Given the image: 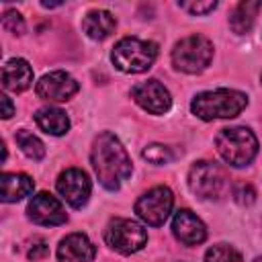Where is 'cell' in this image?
<instances>
[{
    "mask_svg": "<svg viewBox=\"0 0 262 262\" xmlns=\"http://www.w3.org/2000/svg\"><path fill=\"white\" fill-rule=\"evenodd\" d=\"M233 196H235V201H237L239 205H252L256 192H254V188H252L250 184H237L235 190H233Z\"/></svg>",
    "mask_w": 262,
    "mask_h": 262,
    "instance_id": "cell-25",
    "label": "cell"
},
{
    "mask_svg": "<svg viewBox=\"0 0 262 262\" xmlns=\"http://www.w3.org/2000/svg\"><path fill=\"white\" fill-rule=\"evenodd\" d=\"M188 186L199 199L213 201L225 188V174L215 162H194L188 172Z\"/></svg>",
    "mask_w": 262,
    "mask_h": 262,
    "instance_id": "cell-8",
    "label": "cell"
},
{
    "mask_svg": "<svg viewBox=\"0 0 262 262\" xmlns=\"http://www.w3.org/2000/svg\"><path fill=\"white\" fill-rule=\"evenodd\" d=\"M2 27L12 35H23L25 33V20L16 10H6L2 14Z\"/></svg>",
    "mask_w": 262,
    "mask_h": 262,
    "instance_id": "cell-23",
    "label": "cell"
},
{
    "mask_svg": "<svg viewBox=\"0 0 262 262\" xmlns=\"http://www.w3.org/2000/svg\"><path fill=\"white\" fill-rule=\"evenodd\" d=\"M0 104H2V117L4 119H10L14 115V106H12V102H10V98L6 94L0 96Z\"/></svg>",
    "mask_w": 262,
    "mask_h": 262,
    "instance_id": "cell-27",
    "label": "cell"
},
{
    "mask_svg": "<svg viewBox=\"0 0 262 262\" xmlns=\"http://www.w3.org/2000/svg\"><path fill=\"white\" fill-rule=\"evenodd\" d=\"M205 262H244V260L235 248H231L227 244H217V246L207 250Z\"/></svg>",
    "mask_w": 262,
    "mask_h": 262,
    "instance_id": "cell-21",
    "label": "cell"
},
{
    "mask_svg": "<svg viewBox=\"0 0 262 262\" xmlns=\"http://www.w3.org/2000/svg\"><path fill=\"white\" fill-rule=\"evenodd\" d=\"M141 156L147 160V162H151V164H168V162H172V158H174V154H172V149L168 147V145H164V143H151V145H145L143 147V151H141Z\"/></svg>",
    "mask_w": 262,
    "mask_h": 262,
    "instance_id": "cell-22",
    "label": "cell"
},
{
    "mask_svg": "<svg viewBox=\"0 0 262 262\" xmlns=\"http://www.w3.org/2000/svg\"><path fill=\"white\" fill-rule=\"evenodd\" d=\"M131 98L143 111H147L151 115H164V113H168V108L172 104L170 92L158 80H145V82L135 84L131 88Z\"/></svg>",
    "mask_w": 262,
    "mask_h": 262,
    "instance_id": "cell-11",
    "label": "cell"
},
{
    "mask_svg": "<svg viewBox=\"0 0 262 262\" xmlns=\"http://www.w3.org/2000/svg\"><path fill=\"white\" fill-rule=\"evenodd\" d=\"M172 205H174L172 190L168 186H154V188H149L147 192H143L137 199L135 213L143 223L158 227L170 217Z\"/></svg>",
    "mask_w": 262,
    "mask_h": 262,
    "instance_id": "cell-7",
    "label": "cell"
},
{
    "mask_svg": "<svg viewBox=\"0 0 262 262\" xmlns=\"http://www.w3.org/2000/svg\"><path fill=\"white\" fill-rule=\"evenodd\" d=\"M246 104H248V96L244 92L231 88H219L196 94L190 102V111L203 121H213V119L237 117L246 108Z\"/></svg>",
    "mask_w": 262,
    "mask_h": 262,
    "instance_id": "cell-2",
    "label": "cell"
},
{
    "mask_svg": "<svg viewBox=\"0 0 262 262\" xmlns=\"http://www.w3.org/2000/svg\"><path fill=\"white\" fill-rule=\"evenodd\" d=\"M92 168L106 190H117L131 176V160L123 143L111 133H100L92 143Z\"/></svg>",
    "mask_w": 262,
    "mask_h": 262,
    "instance_id": "cell-1",
    "label": "cell"
},
{
    "mask_svg": "<svg viewBox=\"0 0 262 262\" xmlns=\"http://www.w3.org/2000/svg\"><path fill=\"white\" fill-rule=\"evenodd\" d=\"M115 27H117V20L108 10H90L82 18V31L94 41L106 39L115 31Z\"/></svg>",
    "mask_w": 262,
    "mask_h": 262,
    "instance_id": "cell-17",
    "label": "cell"
},
{
    "mask_svg": "<svg viewBox=\"0 0 262 262\" xmlns=\"http://www.w3.org/2000/svg\"><path fill=\"white\" fill-rule=\"evenodd\" d=\"M254 262H262V256H258V258H256V260H254Z\"/></svg>",
    "mask_w": 262,
    "mask_h": 262,
    "instance_id": "cell-29",
    "label": "cell"
},
{
    "mask_svg": "<svg viewBox=\"0 0 262 262\" xmlns=\"http://www.w3.org/2000/svg\"><path fill=\"white\" fill-rule=\"evenodd\" d=\"M178 6L188 10L190 14H207V12L217 8V2L215 0H207V2H178Z\"/></svg>",
    "mask_w": 262,
    "mask_h": 262,
    "instance_id": "cell-24",
    "label": "cell"
},
{
    "mask_svg": "<svg viewBox=\"0 0 262 262\" xmlns=\"http://www.w3.org/2000/svg\"><path fill=\"white\" fill-rule=\"evenodd\" d=\"M156 57H158V45L154 41H143L137 37L121 39L111 53L115 68L125 74H141L149 70Z\"/></svg>",
    "mask_w": 262,
    "mask_h": 262,
    "instance_id": "cell-4",
    "label": "cell"
},
{
    "mask_svg": "<svg viewBox=\"0 0 262 262\" xmlns=\"http://www.w3.org/2000/svg\"><path fill=\"white\" fill-rule=\"evenodd\" d=\"M104 242L119 254H133L147 244V231L143 229L141 223L133 219L117 217L106 225Z\"/></svg>",
    "mask_w": 262,
    "mask_h": 262,
    "instance_id": "cell-6",
    "label": "cell"
},
{
    "mask_svg": "<svg viewBox=\"0 0 262 262\" xmlns=\"http://www.w3.org/2000/svg\"><path fill=\"white\" fill-rule=\"evenodd\" d=\"M213 59V43L203 35H190L180 39L172 49V63L184 74L203 72Z\"/></svg>",
    "mask_w": 262,
    "mask_h": 262,
    "instance_id": "cell-5",
    "label": "cell"
},
{
    "mask_svg": "<svg viewBox=\"0 0 262 262\" xmlns=\"http://www.w3.org/2000/svg\"><path fill=\"white\" fill-rule=\"evenodd\" d=\"M94 256L96 248L84 233H70L57 246V258L61 262H92Z\"/></svg>",
    "mask_w": 262,
    "mask_h": 262,
    "instance_id": "cell-14",
    "label": "cell"
},
{
    "mask_svg": "<svg viewBox=\"0 0 262 262\" xmlns=\"http://www.w3.org/2000/svg\"><path fill=\"white\" fill-rule=\"evenodd\" d=\"M172 231H174L176 239L180 244H184V246H199L207 237L205 223L188 209L176 211V215L172 219Z\"/></svg>",
    "mask_w": 262,
    "mask_h": 262,
    "instance_id": "cell-13",
    "label": "cell"
},
{
    "mask_svg": "<svg viewBox=\"0 0 262 262\" xmlns=\"http://www.w3.org/2000/svg\"><path fill=\"white\" fill-rule=\"evenodd\" d=\"M14 139H16V145L20 147V151H23L27 158H31V160H35V162H39V160L45 158V145H43V141H41L37 135H33L31 131L20 129V131H16Z\"/></svg>",
    "mask_w": 262,
    "mask_h": 262,
    "instance_id": "cell-20",
    "label": "cell"
},
{
    "mask_svg": "<svg viewBox=\"0 0 262 262\" xmlns=\"http://www.w3.org/2000/svg\"><path fill=\"white\" fill-rule=\"evenodd\" d=\"M45 256H47V244L43 239H37L29 250V258L31 260H39V258H45Z\"/></svg>",
    "mask_w": 262,
    "mask_h": 262,
    "instance_id": "cell-26",
    "label": "cell"
},
{
    "mask_svg": "<svg viewBox=\"0 0 262 262\" xmlns=\"http://www.w3.org/2000/svg\"><path fill=\"white\" fill-rule=\"evenodd\" d=\"M57 192L61 194V199L74 207V209H80L88 203V196H90V180L86 176L84 170L80 168H68L59 174L57 178Z\"/></svg>",
    "mask_w": 262,
    "mask_h": 262,
    "instance_id": "cell-9",
    "label": "cell"
},
{
    "mask_svg": "<svg viewBox=\"0 0 262 262\" xmlns=\"http://www.w3.org/2000/svg\"><path fill=\"white\" fill-rule=\"evenodd\" d=\"M41 6H45V8H55V6H61V2H41Z\"/></svg>",
    "mask_w": 262,
    "mask_h": 262,
    "instance_id": "cell-28",
    "label": "cell"
},
{
    "mask_svg": "<svg viewBox=\"0 0 262 262\" xmlns=\"http://www.w3.org/2000/svg\"><path fill=\"white\" fill-rule=\"evenodd\" d=\"M260 8H262V2H258V0H244V2H239V4L233 8L231 16H229V27H231V31L237 33V35L248 33V31L252 29L254 18H256V14H258Z\"/></svg>",
    "mask_w": 262,
    "mask_h": 262,
    "instance_id": "cell-19",
    "label": "cell"
},
{
    "mask_svg": "<svg viewBox=\"0 0 262 262\" xmlns=\"http://www.w3.org/2000/svg\"><path fill=\"white\" fill-rule=\"evenodd\" d=\"M215 145L219 156L233 168L248 166L258 154V139L248 127L223 129L215 137Z\"/></svg>",
    "mask_w": 262,
    "mask_h": 262,
    "instance_id": "cell-3",
    "label": "cell"
},
{
    "mask_svg": "<svg viewBox=\"0 0 262 262\" xmlns=\"http://www.w3.org/2000/svg\"><path fill=\"white\" fill-rule=\"evenodd\" d=\"M29 219L37 225H61L68 221L63 205L49 192H37L27 207Z\"/></svg>",
    "mask_w": 262,
    "mask_h": 262,
    "instance_id": "cell-12",
    "label": "cell"
},
{
    "mask_svg": "<svg viewBox=\"0 0 262 262\" xmlns=\"http://www.w3.org/2000/svg\"><path fill=\"white\" fill-rule=\"evenodd\" d=\"M33 84V68L27 59L14 57L8 59L2 68V86L12 92H23Z\"/></svg>",
    "mask_w": 262,
    "mask_h": 262,
    "instance_id": "cell-15",
    "label": "cell"
},
{
    "mask_svg": "<svg viewBox=\"0 0 262 262\" xmlns=\"http://www.w3.org/2000/svg\"><path fill=\"white\" fill-rule=\"evenodd\" d=\"M37 96L43 98V100H49V102H66L70 100L78 90H80V84L68 74V72H49L45 74L37 86Z\"/></svg>",
    "mask_w": 262,
    "mask_h": 262,
    "instance_id": "cell-10",
    "label": "cell"
},
{
    "mask_svg": "<svg viewBox=\"0 0 262 262\" xmlns=\"http://www.w3.org/2000/svg\"><path fill=\"white\" fill-rule=\"evenodd\" d=\"M33 192V180L27 174L6 172L0 178V199L4 203H16Z\"/></svg>",
    "mask_w": 262,
    "mask_h": 262,
    "instance_id": "cell-16",
    "label": "cell"
},
{
    "mask_svg": "<svg viewBox=\"0 0 262 262\" xmlns=\"http://www.w3.org/2000/svg\"><path fill=\"white\" fill-rule=\"evenodd\" d=\"M35 121L49 135H63L70 129L68 115L61 108H57V106H43V108H39L35 113Z\"/></svg>",
    "mask_w": 262,
    "mask_h": 262,
    "instance_id": "cell-18",
    "label": "cell"
}]
</instances>
